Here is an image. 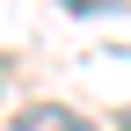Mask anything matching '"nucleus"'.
<instances>
[{"label":"nucleus","mask_w":131,"mask_h":131,"mask_svg":"<svg viewBox=\"0 0 131 131\" xmlns=\"http://www.w3.org/2000/svg\"><path fill=\"white\" fill-rule=\"evenodd\" d=\"M15 131H95L80 109H66V102H37V109H22L15 117Z\"/></svg>","instance_id":"nucleus-1"},{"label":"nucleus","mask_w":131,"mask_h":131,"mask_svg":"<svg viewBox=\"0 0 131 131\" xmlns=\"http://www.w3.org/2000/svg\"><path fill=\"white\" fill-rule=\"evenodd\" d=\"M58 7H73V15H109V7H131V0H58Z\"/></svg>","instance_id":"nucleus-2"},{"label":"nucleus","mask_w":131,"mask_h":131,"mask_svg":"<svg viewBox=\"0 0 131 131\" xmlns=\"http://www.w3.org/2000/svg\"><path fill=\"white\" fill-rule=\"evenodd\" d=\"M109 131H131V117H117V124H109Z\"/></svg>","instance_id":"nucleus-3"}]
</instances>
